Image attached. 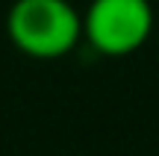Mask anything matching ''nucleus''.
Here are the masks:
<instances>
[{
  "label": "nucleus",
  "mask_w": 159,
  "mask_h": 156,
  "mask_svg": "<svg viewBox=\"0 0 159 156\" xmlns=\"http://www.w3.org/2000/svg\"><path fill=\"white\" fill-rule=\"evenodd\" d=\"M153 33L150 0H91L83 15V38L100 56H130Z\"/></svg>",
  "instance_id": "nucleus-2"
},
{
  "label": "nucleus",
  "mask_w": 159,
  "mask_h": 156,
  "mask_svg": "<svg viewBox=\"0 0 159 156\" xmlns=\"http://www.w3.org/2000/svg\"><path fill=\"white\" fill-rule=\"evenodd\" d=\"M12 44L33 59L68 56L83 38V18L68 0H15L6 15Z\"/></svg>",
  "instance_id": "nucleus-1"
}]
</instances>
